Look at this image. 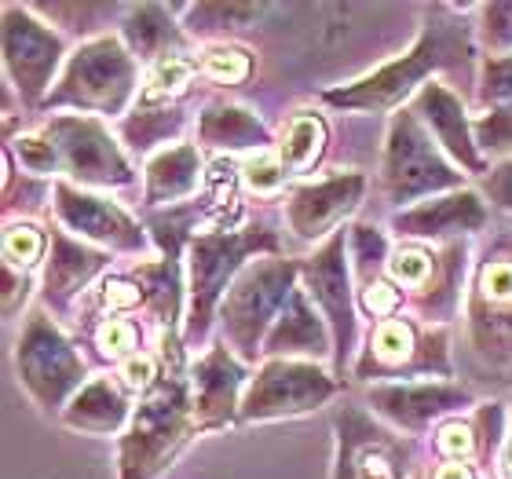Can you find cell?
<instances>
[{"label": "cell", "mask_w": 512, "mask_h": 479, "mask_svg": "<svg viewBox=\"0 0 512 479\" xmlns=\"http://www.w3.org/2000/svg\"><path fill=\"white\" fill-rule=\"evenodd\" d=\"M194 403L176 373L161 377L158 388L139 406L128 436L121 439V479H150L172 461L191 436Z\"/></svg>", "instance_id": "1"}, {"label": "cell", "mask_w": 512, "mask_h": 479, "mask_svg": "<svg viewBox=\"0 0 512 479\" xmlns=\"http://www.w3.org/2000/svg\"><path fill=\"white\" fill-rule=\"evenodd\" d=\"M136 88V63L121 48V41L103 37V41L85 44L70 59L63 74V85L48 96V107H77L99 110V114H121Z\"/></svg>", "instance_id": "2"}, {"label": "cell", "mask_w": 512, "mask_h": 479, "mask_svg": "<svg viewBox=\"0 0 512 479\" xmlns=\"http://www.w3.org/2000/svg\"><path fill=\"white\" fill-rule=\"evenodd\" d=\"M293 275L297 267L286 264V260H260V264L246 267L238 282L227 293L224 304V330L227 341L235 344L238 352L253 359L260 348V337H264L267 326H275V311L293 297Z\"/></svg>", "instance_id": "3"}, {"label": "cell", "mask_w": 512, "mask_h": 479, "mask_svg": "<svg viewBox=\"0 0 512 479\" xmlns=\"http://www.w3.org/2000/svg\"><path fill=\"white\" fill-rule=\"evenodd\" d=\"M15 366H19V381L26 384V392L44 410L63 406V399L81 384V373H85L74 348L44 315H30L26 322L19 348H15Z\"/></svg>", "instance_id": "4"}, {"label": "cell", "mask_w": 512, "mask_h": 479, "mask_svg": "<svg viewBox=\"0 0 512 479\" xmlns=\"http://www.w3.org/2000/svg\"><path fill=\"white\" fill-rule=\"evenodd\" d=\"M384 183L392 202H414L421 194L443 191L458 183V172L439 158L432 139L425 136L417 114H399L388 132V154H384Z\"/></svg>", "instance_id": "5"}, {"label": "cell", "mask_w": 512, "mask_h": 479, "mask_svg": "<svg viewBox=\"0 0 512 479\" xmlns=\"http://www.w3.org/2000/svg\"><path fill=\"white\" fill-rule=\"evenodd\" d=\"M256 249H275L267 231H242V235H205L191 249V337H202L213 319L216 297L224 293L227 278L235 275L242 260Z\"/></svg>", "instance_id": "6"}, {"label": "cell", "mask_w": 512, "mask_h": 479, "mask_svg": "<svg viewBox=\"0 0 512 479\" xmlns=\"http://www.w3.org/2000/svg\"><path fill=\"white\" fill-rule=\"evenodd\" d=\"M333 395V381L319 366L311 362H289L275 359L256 373L253 388H249L242 417L246 421H267V417H289L315 410Z\"/></svg>", "instance_id": "7"}, {"label": "cell", "mask_w": 512, "mask_h": 479, "mask_svg": "<svg viewBox=\"0 0 512 479\" xmlns=\"http://www.w3.org/2000/svg\"><path fill=\"white\" fill-rule=\"evenodd\" d=\"M48 139L59 150V165L81 183L96 187H118L132 180L125 154L99 121L88 118H55L48 125Z\"/></svg>", "instance_id": "8"}, {"label": "cell", "mask_w": 512, "mask_h": 479, "mask_svg": "<svg viewBox=\"0 0 512 479\" xmlns=\"http://www.w3.org/2000/svg\"><path fill=\"white\" fill-rule=\"evenodd\" d=\"M63 55V41L44 22L33 19L30 8L8 4L4 8V66L26 99H37L52 81Z\"/></svg>", "instance_id": "9"}, {"label": "cell", "mask_w": 512, "mask_h": 479, "mask_svg": "<svg viewBox=\"0 0 512 479\" xmlns=\"http://www.w3.org/2000/svg\"><path fill=\"white\" fill-rule=\"evenodd\" d=\"M454 48V44L447 41V33L443 30H432L421 37V44H417L414 52L403 55V59H395V63H388L384 70H377V74H370L366 81H359L355 88H344V92H330V103L333 107H355V110H388L395 107L403 96H410L414 92V85L421 81V77L428 74V70H436L443 59H447V52Z\"/></svg>", "instance_id": "10"}, {"label": "cell", "mask_w": 512, "mask_h": 479, "mask_svg": "<svg viewBox=\"0 0 512 479\" xmlns=\"http://www.w3.org/2000/svg\"><path fill=\"white\" fill-rule=\"evenodd\" d=\"M337 432H341L337 479H403V443L384 428H374L363 414H344L337 421Z\"/></svg>", "instance_id": "11"}, {"label": "cell", "mask_w": 512, "mask_h": 479, "mask_svg": "<svg viewBox=\"0 0 512 479\" xmlns=\"http://www.w3.org/2000/svg\"><path fill=\"white\" fill-rule=\"evenodd\" d=\"M300 271H304V282H308V293L315 297V304L326 311V319H330V326H333V337H337V352H341V359H344V352L352 348V337H355V311H352V293H348V264H344V235H333Z\"/></svg>", "instance_id": "12"}, {"label": "cell", "mask_w": 512, "mask_h": 479, "mask_svg": "<svg viewBox=\"0 0 512 479\" xmlns=\"http://www.w3.org/2000/svg\"><path fill=\"white\" fill-rule=\"evenodd\" d=\"M55 213L74 235L103 242L110 249H143L147 245L143 231L118 205H110L107 198H96V194H81L70 183H55Z\"/></svg>", "instance_id": "13"}, {"label": "cell", "mask_w": 512, "mask_h": 479, "mask_svg": "<svg viewBox=\"0 0 512 479\" xmlns=\"http://www.w3.org/2000/svg\"><path fill=\"white\" fill-rule=\"evenodd\" d=\"M363 187L366 180L359 172L330 176V180L315 183V187H304L289 202V224H293V231L300 238H322L344 213H352L359 205Z\"/></svg>", "instance_id": "14"}, {"label": "cell", "mask_w": 512, "mask_h": 479, "mask_svg": "<svg viewBox=\"0 0 512 479\" xmlns=\"http://www.w3.org/2000/svg\"><path fill=\"white\" fill-rule=\"evenodd\" d=\"M472 330L476 344H509L512 348V253L487 260L476 278L472 297Z\"/></svg>", "instance_id": "15"}, {"label": "cell", "mask_w": 512, "mask_h": 479, "mask_svg": "<svg viewBox=\"0 0 512 479\" xmlns=\"http://www.w3.org/2000/svg\"><path fill=\"white\" fill-rule=\"evenodd\" d=\"M461 403H469V392L443 388V384H384L370 392V406L377 414L410 428V432H421L439 414H450Z\"/></svg>", "instance_id": "16"}, {"label": "cell", "mask_w": 512, "mask_h": 479, "mask_svg": "<svg viewBox=\"0 0 512 479\" xmlns=\"http://www.w3.org/2000/svg\"><path fill=\"white\" fill-rule=\"evenodd\" d=\"M242 366L231 359L227 348H213L194 366V421L198 425H224L235 414L238 388H242Z\"/></svg>", "instance_id": "17"}, {"label": "cell", "mask_w": 512, "mask_h": 479, "mask_svg": "<svg viewBox=\"0 0 512 479\" xmlns=\"http://www.w3.org/2000/svg\"><path fill=\"white\" fill-rule=\"evenodd\" d=\"M483 220H487V209H483L480 194L461 191L406 209V213L395 216V227L410 238H439L454 235V231H480Z\"/></svg>", "instance_id": "18"}, {"label": "cell", "mask_w": 512, "mask_h": 479, "mask_svg": "<svg viewBox=\"0 0 512 479\" xmlns=\"http://www.w3.org/2000/svg\"><path fill=\"white\" fill-rule=\"evenodd\" d=\"M417 118L425 121L443 147L465 165L469 172H483V158L472 147L469 121H465V107L458 96H450L443 85H425V92L417 96Z\"/></svg>", "instance_id": "19"}, {"label": "cell", "mask_w": 512, "mask_h": 479, "mask_svg": "<svg viewBox=\"0 0 512 479\" xmlns=\"http://www.w3.org/2000/svg\"><path fill=\"white\" fill-rule=\"evenodd\" d=\"M264 352L271 355H293V352H326V326L319 322V315L311 311L304 289H293V297L286 300V308L278 315V322L271 326Z\"/></svg>", "instance_id": "20"}, {"label": "cell", "mask_w": 512, "mask_h": 479, "mask_svg": "<svg viewBox=\"0 0 512 479\" xmlns=\"http://www.w3.org/2000/svg\"><path fill=\"white\" fill-rule=\"evenodd\" d=\"M128 417V403L121 388L114 381H92L85 384L81 392L74 395V403L66 406V425L81 428V432H92V436H107V432H118Z\"/></svg>", "instance_id": "21"}, {"label": "cell", "mask_w": 512, "mask_h": 479, "mask_svg": "<svg viewBox=\"0 0 512 479\" xmlns=\"http://www.w3.org/2000/svg\"><path fill=\"white\" fill-rule=\"evenodd\" d=\"M198 180H202V158H198V150L191 143L165 150V154L150 161L147 169V202H176L183 194H191L198 187Z\"/></svg>", "instance_id": "22"}, {"label": "cell", "mask_w": 512, "mask_h": 479, "mask_svg": "<svg viewBox=\"0 0 512 479\" xmlns=\"http://www.w3.org/2000/svg\"><path fill=\"white\" fill-rule=\"evenodd\" d=\"M103 264L107 260L99 253L81 249V245L66 242L63 235H55V253H52V264H48V300H59V304L70 300Z\"/></svg>", "instance_id": "23"}, {"label": "cell", "mask_w": 512, "mask_h": 479, "mask_svg": "<svg viewBox=\"0 0 512 479\" xmlns=\"http://www.w3.org/2000/svg\"><path fill=\"white\" fill-rule=\"evenodd\" d=\"M202 139L213 143V147H227V150H267V132L264 125L256 121V114L242 107H216L202 118Z\"/></svg>", "instance_id": "24"}, {"label": "cell", "mask_w": 512, "mask_h": 479, "mask_svg": "<svg viewBox=\"0 0 512 479\" xmlns=\"http://www.w3.org/2000/svg\"><path fill=\"white\" fill-rule=\"evenodd\" d=\"M125 37L139 59H158V63H165L169 59L165 52L180 41L176 30H172L169 15H165V8H158V4H143V8L128 11Z\"/></svg>", "instance_id": "25"}, {"label": "cell", "mask_w": 512, "mask_h": 479, "mask_svg": "<svg viewBox=\"0 0 512 479\" xmlns=\"http://www.w3.org/2000/svg\"><path fill=\"white\" fill-rule=\"evenodd\" d=\"M322 147H326V125L319 114H297L282 132L278 161L286 172H308L322 158Z\"/></svg>", "instance_id": "26"}, {"label": "cell", "mask_w": 512, "mask_h": 479, "mask_svg": "<svg viewBox=\"0 0 512 479\" xmlns=\"http://www.w3.org/2000/svg\"><path fill=\"white\" fill-rule=\"evenodd\" d=\"M414 330L410 322H381L377 333L370 337V359L377 366H403L406 359H414Z\"/></svg>", "instance_id": "27"}, {"label": "cell", "mask_w": 512, "mask_h": 479, "mask_svg": "<svg viewBox=\"0 0 512 479\" xmlns=\"http://www.w3.org/2000/svg\"><path fill=\"white\" fill-rule=\"evenodd\" d=\"M191 77H194V63H187L183 55H169L165 63L154 66L150 85L143 88V103H165V99L180 96L183 88L191 85Z\"/></svg>", "instance_id": "28"}, {"label": "cell", "mask_w": 512, "mask_h": 479, "mask_svg": "<svg viewBox=\"0 0 512 479\" xmlns=\"http://www.w3.org/2000/svg\"><path fill=\"white\" fill-rule=\"evenodd\" d=\"M388 271H392L395 282H403L410 289H428L432 275H436V256L428 253V249H399V253L388 260Z\"/></svg>", "instance_id": "29"}, {"label": "cell", "mask_w": 512, "mask_h": 479, "mask_svg": "<svg viewBox=\"0 0 512 479\" xmlns=\"http://www.w3.org/2000/svg\"><path fill=\"white\" fill-rule=\"evenodd\" d=\"M180 114L176 110H136V118L125 125V136L136 143L139 150L154 147L158 139H165L169 132L180 128Z\"/></svg>", "instance_id": "30"}, {"label": "cell", "mask_w": 512, "mask_h": 479, "mask_svg": "<svg viewBox=\"0 0 512 479\" xmlns=\"http://www.w3.org/2000/svg\"><path fill=\"white\" fill-rule=\"evenodd\" d=\"M202 74L216 85H242L249 77V55L242 48H209L202 55Z\"/></svg>", "instance_id": "31"}, {"label": "cell", "mask_w": 512, "mask_h": 479, "mask_svg": "<svg viewBox=\"0 0 512 479\" xmlns=\"http://www.w3.org/2000/svg\"><path fill=\"white\" fill-rule=\"evenodd\" d=\"M44 253V235L33 224H8L4 231V256L11 267H33Z\"/></svg>", "instance_id": "32"}, {"label": "cell", "mask_w": 512, "mask_h": 479, "mask_svg": "<svg viewBox=\"0 0 512 479\" xmlns=\"http://www.w3.org/2000/svg\"><path fill=\"white\" fill-rule=\"evenodd\" d=\"M136 341H139V333L128 319H107L96 330V344L103 348V355H110V359H132Z\"/></svg>", "instance_id": "33"}, {"label": "cell", "mask_w": 512, "mask_h": 479, "mask_svg": "<svg viewBox=\"0 0 512 479\" xmlns=\"http://www.w3.org/2000/svg\"><path fill=\"white\" fill-rule=\"evenodd\" d=\"M15 154L22 158V165H26V172H37V176H44V172H55L59 169V150L52 147V139L44 136H26L15 143Z\"/></svg>", "instance_id": "34"}, {"label": "cell", "mask_w": 512, "mask_h": 479, "mask_svg": "<svg viewBox=\"0 0 512 479\" xmlns=\"http://www.w3.org/2000/svg\"><path fill=\"white\" fill-rule=\"evenodd\" d=\"M242 176H246V183L253 191H275L278 183H282V176H286V169H282V161L271 150H256L253 158L246 161Z\"/></svg>", "instance_id": "35"}, {"label": "cell", "mask_w": 512, "mask_h": 479, "mask_svg": "<svg viewBox=\"0 0 512 479\" xmlns=\"http://www.w3.org/2000/svg\"><path fill=\"white\" fill-rule=\"evenodd\" d=\"M476 139H480L491 154H502V150H509L512 147V107L494 110L491 118L476 121Z\"/></svg>", "instance_id": "36"}, {"label": "cell", "mask_w": 512, "mask_h": 479, "mask_svg": "<svg viewBox=\"0 0 512 479\" xmlns=\"http://www.w3.org/2000/svg\"><path fill=\"white\" fill-rule=\"evenodd\" d=\"M483 99H491V103L512 99V55L487 59V66H483Z\"/></svg>", "instance_id": "37"}, {"label": "cell", "mask_w": 512, "mask_h": 479, "mask_svg": "<svg viewBox=\"0 0 512 479\" xmlns=\"http://www.w3.org/2000/svg\"><path fill=\"white\" fill-rule=\"evenodd\" d=\"M436 447L443 450L447 458H465V454L476 450V428L465 425V421H447V425L439 428Z\"/></svg>", "instance_id": "38"}, {"label": "cell", "mask_w": 512, "mask_h": 479, "mask_svg": "<svg viewBox=\"0 0 512 479\" xmlns=\"http://www.w3.org/2000/svg\"><path fill=\"white\" fill-rule=\"evenodd\" d=\"M355 267H359V275H363L366 286H374V278H370V267H377V260L384 256V238L377 235L374 227H355Z\"/></svg>", "instance_id": "39"}, {"label": "cell", "mask_w": 512, "mask_h": 479, "mask_svg": "<svg viewBox=\"0 0 512 479\" xmlns=\"http://www.w3.org/2000/svg\"><path fill=\"white\" fill-rule=\"evenodd\" d=\"M121 381L132 392H154L158 388V366L150 355H132V359L121 362Z\"/></svg>", "instance_id": "40"}, {"label": "cell", "mask_w": 512, "mask_h": 479, "mask_svg": "<svg viewBox=\"0 0 512 479\" xmlns=\"http://www.w3.org/2000/svg\"><path fill=\"white\" fill-rule=\"evenodd\" d=\"M143 300H147V289L128 282V278H110L107 286H103V304L107 308H136Z\"/></svg>", "instance_id": "41"}, {"label": "cell", "mask_w": 512, "mask_h": 479, "mask_svg": "<svg viewBox=\"0 0 512 479\" xmlns=\"http://www.w3.org/2000/svg\"><path fill=\"white\" fill-rule=\"evenodd\" d=\"M363 308L370 315H392L399 308V293H395L388 282H374V286L363 289Z\"/></svg>", "instance_id": "42"}, {"label": "cell", "mask_w": 512, "mask_h": 479, "mask_svg": "<svg viewBox=\"0 0 512 479\" xmlns=\"http://www.w3.org/2000/svg\"><path fill=\"white\" fill-rule=\"evenodd\" d=\"M15 271H19V267L4 264V315H15V311H19V304H15L19 289L26 293V278H19Z\"/></svg>", "instance_id": "43"}, {"label": "cell", "mask_w": 512, "mask_h": 479, "mask_svg": "<svg viewBox=\"0 0 512 479\" xmlns=\"http://www.w3.org/2000/svg\"><path fill=\"white\" fill-rule=\"evenodd\" d=\"M491 194H494V202L498 205L512 209V161H505L502 169L491 176Z\"/></svg>", "instance_id": "44"}, {"label": "cell", "mask_w": 512, "mask_h": 479, "mask_svg": "<svg viewBox=\"0 0 512 479\" xmlns=\"http://www.w3.org/2000/svg\"><path fill=\"white\" fill-rule=\"evenodd\" d=\"M436 479H472V469H469V465H458V461H454V465H443V469L436 472Z\"/></svg>", "instance_id": "45"}, {"label": "cell", "mask_w": 512, "mask_h": 479, "mask_svg": "<svg viewBox=\"0 0 512 479\" xmlns=\"http://www.w3.org/2000/svg\"><path fill=\"white\" fill-rule=\"evenodd\" d=\"M502 472H505V479H512V443L502 450Z\"/></svg>", "instance_id": "46"}]
</instances>
